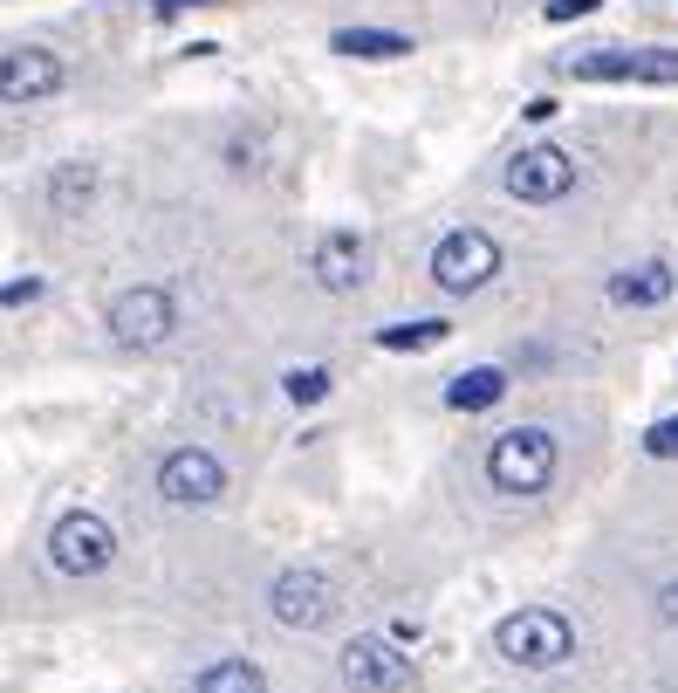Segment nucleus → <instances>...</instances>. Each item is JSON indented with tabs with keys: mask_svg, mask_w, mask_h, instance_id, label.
I'll list each match as a JSON object with an SVG mask.
<instances>
[{
	"mask_svg": "<svg viewBox=\"0 0 678 693\" xmlns=\"http://www.w3.org/2000/svg\"><path fill=\"white\" fill-rule=\"evenodd\" d=\"M493 652L521 673H556L562 659H576V619L556 604H521L493 625Z\"/></svg>",
	"mask_w": 678,
	"mask_h": 693,
	"instance_id": "obj_1",
	"label": "nucleus"
},
{
	"mask_svg": "<svg viewBox=\"0 0 678 693\" xmlns=\"http://www.w3.org/2000/svg\"><path fill=\"white\" fill-rule=\"evenodd\" d=\"M556 460H562V440L549 426H507L487 440V481H493V495L528 501L556 481Z\"/></svg>",
	"mask_w": 678,
	"mask_h": 693,
	"instance_id": "obj_2",
	"label": "nucleus"
},
{
	"mask_svg": "<svg viewBox=\"0 0 678 693\" xmlns=\"http://www.w3.org/2000/svg\"><path fill=\"white\" fill-rule=\"evenodd\" d=\"M501 275V241L487 227H453L432 247V289L439 296H480L487 281Z\"/></svg>",
	"mask_w": 678,
	"mask_h": 693,
	"instance_id": "obj_3",
	"label": "nucleus"
},
{
	"mask_svg": "<svg viewBox=\"0 0 678 693\" xmlns=\"http://www.w3.org/2000/svg\"><path fill=\"white\" fill-rule=\"evenodd\" d=\"M103 323H110V337L124 350H159L172 330H178V302H172L165 281H138V289H117L110 296Z\"/></svg>",
	"mask_w": 678,
	"mask_h": 693,
	"instance_id": "obj_4",
	"label": "nucleus"
},
{
	"mask_svg": "<svg viewBox=\"0 0 678 693\" xmlns=\"http://www.w3.org/2000/svg\"><path fill=\"white\" fill-rule=\"evenodd\" d=\"M268 611H274L281 632H323V625L336 619V584H329V570H316V563H289V570H274Z\"/></svg>",
	"mask_w": 678,
	"mask_h": 693,
	"instance_id": "obj_5",
	"label": "nucleus"
},
{
	"mask_svg": "<svg viewBox=\"0 0 678 693\" xmlns=\"http://www.w3.org/2000/svg\"><path fill=\"white\" fill-rule=\"evenodd\" d=\"M48 563L62 577H103L117 563V529L96 516V508H69V516L48 529Z\"/></svg>",
	"mask_w": 678,
	"mask_h": 693,
	"instance_id": "obj_6",
	"label": "nucleus"
},
{
	"mask_svg": "<svg viewBox=\"0 0 678 693\" xmlns=\"http://www.w3.org/2000/svg\"><path fill=\"white\" fill-rule=\"evenodd\" d=\"M343 686L350 693H411V680H419V666H411V646H398V638H350L343 646Z\"/></svg>",
	"mask_w": 678,
	"mask_h": 693,
	"instance_id": "obj_7",
	"label": "nucleus"
},
{
	"mask_svg": "<svg viewBox=\"0 0 678 693\" xmlns=\"http://www.w3.org/2000/svg\"><path fill=\"white\" fill-rule=\"evenodd\" d=\"M501 186L521 199V207H556V199L576 193V159H569L562 145H521L507 172H501Z\"/></svg>",
	"mask_w": 678,
	"mask_h": 693,
	"instance_id": "obj_8",
	"label": "nucleus"
},
{
	"mask_svg": "<svg viewBox=\"0 0 678 693\" xmlns=\"http://www.w3.org/2000/svg\"><path fill=\"white\" fill-rule=\"evenodd\" d=\"M159 495L172 508H213L226 495V467H220V453L213 447H172L159 460Z\"/></svg>",
	"mask_w": 678,
	"mask_h": 693,
	"instance_id": "obj_9",
	"label": "nucleus"
},
{
	"mask_svg": "<svg viewBox=\"0 0 678 693\" xmlns=\"http://www.w3.org/2000/svg\"><path fill=\"white\" fill-rule=\"evenodd\" d=\"M69 83V69H62V56L56 48H8L0 56V104L8 111H28V104H42V96H56Z\"/></svg>",
	"mask_w": 678,
	"mask_h": 693,
	"instance_id": "obj_10",
	"label": "nucleus"
},
{
	"mask_svg": "<svg viewBox=\"0 0 678 693\" xmlns=\"http://www.w3.org/2000/svg\"><path fill=\"white\" fill-rule=\"evenodd\" d=\"M363 268H371V247H363L356 227H329V234H316V247H308V275H316V289H329V296L363 289Z\"/></svg>",
	"mask_w": 678,
	"mask_h": 693,
	"instance_id": "obj_11",
	"label": "nucleus"
},
{
	"mask_svg": "<svg viewBox=\"0 0 678 693\" xmlns=\"http://www.w3.org/2000/svg\"><path fill=\"white\" fill-rule=\"evenodd\" d=\"M604 296L617 302V310H658V302L678 296V268L671 262H638V268H617L604 281Z\"/></svg>",
	"mask_w": 678,
	"mask_h": 693,
	"instance_id": "obj_12",
	"label": "nucleus"
},
{
	"mask_svg": "<svg viewBox=\"0 0 678 693\" xmlns=\"http://www.w3.org/2000/svg\"><path fill=\"white\" fill-rule=\"evenodd\" d=\"M638 62L644 48H589V56H569L562 76H576V83H638Z\"/></svg>",
	"mask_w": 678,
	"mask_h": 693,
	"instance_id": "obj_13",
	"label": "nucleus"
},
{
	"mask_svg": "<svg viewBox=\"0 0 678 693\" xmlns=\"http://www.w3.org/2000/svg\"><path fill=\"white\" fill-rule=\"evenodd\" d=\"M507 399V371L501 365H474V371H459L446 384V405L453 413H487V405H501Z\"/></svg>",
	"mask_w": 678,
	"mask_h": 693,
	"instance_id": "obj_14",
	"label": "nucleus"
},
{
	"mask_svg": "<svg viewBox=\"0 0 678 693\" xmlns=\"http://www.w3.org/2000/svg\"><path fill=\"white\" fill-rule=\"evenodd\" d=\"M329 48L336 56H356V62H398V56H411V35H398V28H336Z\"/></svg>",
	"mask_w": 678,
	"mask_h": 693,
	"instance_id": "obj_15",
	"label": "nucleus"
},
{
	"mask_svg": "<svg viewBox=\"0 0 678 693\" xmlns=\"http://www.w3.org/2000/svg\"><path fill=\"white\" fill-rule=\"evenodd\" d=\"M96 199V165H83V159H69V165H56L48 172V207H56L62 220H75Z\"/></svg>",
	"mask_w": 678,
	"mask_h": 693,
	"instance_id": "obj_16",
	"label": "nucleus"
},
{
	"mask_svg": "<svg viewBox=\"0 0 678 693\" xmlns=\"http://www.w3.org/2000/svg\"><path fill=\"white\" fill-rule=\"evenodd\" d=\"M192 693H268V666L260 659H213L192 680Z\"/></svg>",
	"mask_w": 678,
	"mask_h": 693,
	"instance_id": "obj_17",
	"label": "nucleus"
},
{
	"mask_svg": "<svg viewBox=\"0 0 678 693\" xmlns=\"http://www.w3.org/2000/svg\"><path fill=\"white\" fill-rule=\"evenodd\" d=\"M453 337L446 316H419V323H384L377 330V350H439Z\"/></svg>",
	"mask_w": 678,
	"mask_h": 693,
	"instance_id": "obj_18",
	"label": "nucleus"
},
{
	"mask_svg": "<svg viewBox=\"0 0 678 693\" xmlns=\"http://www.w3.org/2000/svg\"><path fill=\"white\" fill-rule=\"evenodd\" d=\"M281 392H289L295 405H323V399H329V371H323V365H302V371L281 378Z\"/></svg>",
	"mask_w": 678,
	"mask_h": 693,
	"instance_id": "obj_19",
	"label": "nucleus"
},
{
	"mask_svg": "<svg viewBox=\"0 0 678 693\" xmlns=\"http://www.w3.org/2000/svg\"><path fill=\"white\" fill-rule=\"evenodd\" d=\"M638 83H678V48H644Z\"/></svg>",
	"mask_w": 678,
	"mask_h": 693,
	"instance_id": "obj_20",
	"label": "nucleus"
},
{
	"mask_svg": "<svg viewBox=\"0 0 678 693\" xmlns=\"http://www.w3.org/2000/svg\"><path fill=\"white\" fill-rule=\"evenodd\" d=\"M651 460H678V413L671 419H658V426H644V440H638Z\"/></svg>",
	"mask_w": 678,
	"mask_h": 693,
	"instance_id": "obj_21",
	"label": "nucleus"
},
{
	"mask_svg": "<svg viewBox=\"0 0 678 693\" xmlns=\"http://www.w3.org/2000/svg\"><path fill=\"white\" fill-rule=\"evenodd\" d=\"M0 302H8V310H28V302H42V275H14L8 289H0Z\"/></svg>",
	"mask_w": 678,
	"mask_h": 693,
	"instance_id": "obj_22",
	"label": "nucleus"
},
{
	"mask_svg": "<svg viewBox=\"0 0 678 693\" xmlns=\"http://www.w3.org/2000/svg\"><path fill=\"white\" fill-rule=\"evenodd\" d=\"M596 8H604V0H549L541 14H549V21H583V14H596Z\"/></svg>",
	"mask_w": 678,
	"mask_h": 693,
	"instance_id": "obj_23",
	"label": "nucleus"
},
{
	"mask_svg": "<svg viewBox=\"0 0 678 693\" xmlns=\"http://www.w3.org/2000/svg\"><path fill=\"white\" fill-rule=\"evenodd\" d=\"M651 604H658V619H665V625L678 632V570H671V577L658 584V598H651Z\"/></svg>",
	"mask_w": 678,
	"mask_h": 693,
	"instance_id": "obj_24",
	"label": "nucleus"
},
{
	"mask_svg": "<svg viewBox=\"0 0 678 693\" xmlns=\"http://www.w3.org/2000/svg\"><path fill=\"white\" fill-rule=\"evenodd\" d=\"M186 8H220V0H151V14H159V21H178Z\"/></svg>",
	"mask_w": 678,
	"mask_h": 693,
	"instance_id": "obj_25",
	"label": "nucleus"
},
{
	"mask_svg": "<svg viewBox=\"0 0 678 693\" xmlns=\"http://www.w3.org/2000/svg\"><path fill=\"white\" fill-rule=\"evenodd\" d=\"M556 111H562V104H556V96H535V104H528V111H521V117H528V124H549Z\"/></svg>",
	"mask_w": 678,
	"mask_h": 693,
	"instance_id": "obj_26",
	"label": "nucleus"
}]
</instances>
